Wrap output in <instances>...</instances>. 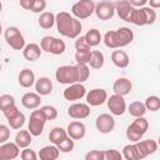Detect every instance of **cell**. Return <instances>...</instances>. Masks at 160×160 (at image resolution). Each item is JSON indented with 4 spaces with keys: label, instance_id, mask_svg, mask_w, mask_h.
Listing matches in <instances>:
<instances>
[{
    "label": "cell",
    "instance_id": "cell-1",
    "mask_svg": "<svg viewBox=\"0 0 160 160\" xmlns=\"http://www.w3.org/2000/svg\"><path fill=\"white\" fill-rule=\"evenodd\" d=\"M55 24H56L58 32L70 39H76L80 35L82 29L81 21L71 16L66 11H60L59 14L55 15Z\"/></svg>",
    "mask_w": 160,
    "mask_h": 160
},
{
    "label": "cell",
    "instance_id": "cell-2",
    "mask_svg": "<svg viewBox=\"0 0 160 160\" xmlns=\"http://www.w3.org/2000/svg\"><path fill=\"white\" fill-rule=\"evenodd\" d=\"M132 39H134V32L129 28L122 26L118 30L108 31L104 35V44L106 48L119 49L129 45L132 41Z\"/></svg>",
    "mask_w": 160,
    "mask_h": 160
},
{
    "label": "cell",
    "instance_id": "cell-3",
    "mask_svg": "<svg viewBox=\"0 0 160 160\" xmlns=\"http://www.w3.org/2000/svg\"><path fill=\"white\" fill-rule=\"evenodd\" d=\"M149 129V122L144 116H139L136 118L126 129V138L132 141L136 142L139 140H141V138L145 135V132Z\"/></svg>",
    "mask_w": 160,
    "mask_h": 160
},
{
    "label": "cell",
    "instance_id": "cell-4",
    "mask_svg": "<svg viewBox=\"0 0 160 160\" xmlns=\"http://www.w3.org/2000/svg\"><path fill=\"white\" fill-rule=\"evenodd\" d=\"M132 146H134L135 160H141V159L154 154L158 150V144L152 139H148V140H142V141L139 140V141L134 142Z\"/></svg>",
    "mask_w": 160,
    "mask_h": 160
},
{
    "label": "cell",
    "instance_id": "cell-5",
    "mask_svg": "<svg viewBox=\"0 0 160 160\" xmlns=\"http://www.w3.org/2000/svg\"><path fill=\"white\" fill-rule=\"evenodd\" d=\"M94 10L95 2L92 0H79L71 6V14L79 20L88 19L94 14Z\"/></svg>",
    "mask_w": 160,
    "mask_h": 160
},
{
    "label": "cell",
    "instance_id": "cell-6",
    "mask_svg": "<svg viewBox=\"0 0 160 160\" xmlns=\"http://www.w3.org/2000/svg\"><path fill=\"white\" fill-rule=\"evenodd\" d=\"M46 118L44 115V112L41 111V109L39 110H32V112L30 114V120H29V131L32 136H39L42 134L45 122H46Z\"/></svg>",
    "mask_w": 160,
    "mask_h": 160
},
{
    "label": "cell",
    "instance_id": "cell-7",
    "mask_svg": "<svg viewBox=\"0 0 160 160\" xmlns=\"http://www.w3.org/2000/svg\"><path fill=\"white\" fill-rule=\"evenodd\" d=\"M5 40L10 48L14 50H22L25 46V40L21 31L16 26H9L5 30Z\"/></svg>",
    "mask_w": 160,
    "mask_h": 160
},
{
    "label": "cell",
    "instance_id": "cell-8",
    "mask_svg": "<svg viewBox=\"0 0 160 160\" xmlns=\"http://www.w3.org/2000/svg\"><path fill=\"white\" fill-rule=\"evenodd\" d=\"M55 78L60 84H74L78 82V74H76V68L75 65H64L58 68L55 72Z\"/></svg>",
    "mask_w": 160,
    "mask_h": 160
},
{
    "label": "cell",
    "instance_id": "cell-9",
    "mask_svg": "<svg viewBox=\"0 0 160 160\" xmlns=\"http://www.w3.org/2000/svg\"><path fill=\"white\" fill-rule=\"evenodd\" d=\"M106 102H108V109L115 116H120L126 111V102L124 100V96L121 95L114 94L106 99Z\"/></svg>",
    "mask_w": 160,
    "mask_h": 160
},
{
    "label": "cell",
    "instance_id": "cell-10",
    "mask_svg": "<svg viewBox=\"0 0 160 160\" xmlns=\"http://www.w3.org/2000/svg\"><path fill=\"white\" fill-rule=\"evenodd\" d=\"M86 94V89L82 85V82H74L70 84L65 90H64V99L69 101H76L84 98Z\"/></svg>",
    "mask_w": 160,
    "mask_h": 160
},
{
    "label": "cell",
    "instance_id": "cell-11",
    "mask_svg": "<svg viewBox=\"0 0 160 160\" xmlns=\"http://www.w3.org/2000/svg\"><path fill=\"white\" fill-rule=\"evenodd\" d=\"M95 126L101 134H109L115 128V120L110 114H101L96 118Z\"/></svg>",
    "mask_w": 160,
    "mask_h": 160
},
{
    "label": "cell",
    "instance_id": "cell-12",
    "mask_svg": "<svg viewBox=\"0 0 160 160\" xmlns=\"http://www.w3.org/2000/svg\"><path fill=\"white\" fill-rule=\"evenodd\" d=\"M86 95V104L90 106H99L102 105L108 99V92L104 89H91Z\"/></svg>",
    "mask_w": 160,
    "mask_h": 160
},
{
    "label": "cell",
    "instance_id": "cell-13",
    "mask_svg": "<svg viewBox=\"0 0 160 160\" xmlns=\"http://www.w3.org/2000/svg\"><path fill=\"white\" fill-rule=\"evenodd\" d=\"M94 12L100 20H110L115 14V6L110 1H101L95 5Z\"/></svg>",
    "mask_w": 160,
    "mask_h": 160
},
{
    "label": "cell",
    "instance_id": "cell-14",
    "mask_svg": "<svg viewBox=\"0 0 160 160\" xmlns=\"http://www.w3.org/2000/svg\"><path fill=\"white\" fill-rule=\"evenodd\" d=\"M68 115L72 119H86L90 115V108L88 104L84 102H75L69 106Z\"/></svg>",
    "mask_w": 160,
    "mask_h": 160
},
{
    "label": "cell",
    "instance_id": "cell-15",
    "mask_svg": "<svg viewBox=\"0 0 160 160\" xmlns=\"http://www.w3.org/2000/svg\"><path fill=\"white\" fill-rule=\"evenodd\" d=\"M20 148L15 142H4L0 145V160H14L19 156Z\"/></svg>",
    "mask_w": 160,
    "mask_h": 160
},
{
    "label": "cell",
    "instance_id": "cell-16",
    "mask_svg": "<svg viewBox=\"0 0 160 160\" xmlns=\"http://www.w3.org/2000/svg\"><path fill=\"white\" fill-rule=\"evenodd\" d=\"M66 134L74 140H81L86 134V126L81 121H71L66 128Z\"/></svg>",
    "mask_w": 160,
    "mask_h": 160
},
{
    "label": "cell",
    "instance_id": "cell-17",
    "mask_svg": "<svg viewBox=\"0 0 160 160\" xmlns=\"http://www.w3.org/2000/svg\"><path fill=\"white\" fill-rule=\"evenodd\" d=\"M134 9L135 8L128 0H121L115 5V11L118 12L119 18L122 19L124 21H128V22H130V20H131V15H132Z\"/></svg>",
    "mask_w": 160,
    "mask_h": 160
},
{
    "label": "cell",
    "instance_id": "cell-18",
    "mask_svg": "<svg viewBox=\"0 0 160 160\" xmlns=\"http://www.w3.org/2000/svg\"><path fill=\"white\" fill-rule=\"evenodd\" d=\"M41 48L40 45L35 44V42H31V44H28L24 46L22 49V56L25 60L28 61H36L40 56H41Z\"/></svg>",
    "mask_w": 160,
    "mask_h": 160
},
{
    "label": "cell",
    "instance_id": "cell-19",
    "mask_svg": "<svg viewBox=\"0 0 160 160\" xmlns=\"http://www.w3.org/2000/svg\"><path fill=\"white\" fill-rule=\"evenodd\" d=\"M132 89V84L129 79L126 78H119L115 80L114 85H112V90L115 94L118 95H121V96H125L128 95Z\"/></svg>",
    "mask_w": 160,
    "mask_h": 160
},
{
    "label": "cell",
    "instance_id": "cell-20",
    "mask_svg": "<svg viewBox=\"0 0 160 160\" xmlns=\"http://www.w3.org/2000/svg\"><path fill=\"white\" fill-rule=\"evenodd\" d=\"M21 104L24 108H26L29 110H34V109H38L40 106L41 98L38 92H26L21 98Z\"/></svg>",
    "mask_w": 160,
    "mask_h": 160
},
{
    "label": "cell",
    "instance_id": "cell-21",
    "mask_svg": "<svg viewBox=\"0 0 160 160\" xmlns=\"http://www.w3.org/2000/svg\"><path fill=\"white\" fill-rule=\"evenodd\" d=\"M35 90L40 96H45V95L51 94V91H52L51 80L49 78H46V76H42V78L38 79L35 81Z\"/></svg>",
    "mask_w": 160,
    "mask_h": 160
},
{
    "label": "cell",
    "instance_id": "cell-22",
    "mask_svg": "<svg viewBox=\"0 0 160 160\" xmlns=\"http://www.w3.org/2000/svg\"><path fill=\"white\" fill-rule=\"evenodd\" d=\"M18 81H19L20 86H22V88H26V89L31 88L35 84V74H34V71L30 70V69H22L19 72Z\"/></svg>",
    "mask_w": 160,
    "mask_h": 160
},
{
    "label": "cell",
    "instance_id": "cell-23",
    "mask_svg": "<svg viewBox=\"0 0 160 160\" xmlns=\"http://www.w3.org/2000/svg\"><path fill=\"white\" fill-rule=\"evenodd\" d=\"M111 61L112 64L116 66V68H120V69H124L129 65V55L122 51V50H114L111 52Z\"/></svg>",
    "mask_w": 160,
    "mask_h": 160
},
{
    "label": "cell",
    "instance_id": "cell-24",
    "mask_svg": "<svg viewBox=\"0 0 160 160\" xmlns=\"http://www.w3.org/2000/svg\"><path fill=\"white\" fill-rule=\"evenodd\" d=\"M59 149L56 145H48V146H44L40 151H39V158L41 160H56L59 158Z\"/></svg>",
    "mask_w": 160,
    "mask_h": 160
},
{
    "label": "cell",
    "instance_id": "cell-25",
    "mask_svg": "<svg viewBox=\"0 0 160 160\" xmlns=\"http://www.w3.org/2000/svg\"><path fill=\"white\" fill-rule=\"evenodd\" d=\"M31 141H32V135L30 134L29 130H20L15 136V144L21 149L28 148L31 144Z\"/></svg>",
    "mask_w": 160,
    "mask_h": 160
},
{
    "label": "cell",
    "instance_id": "cell-26",
    "mask_svg": "<svg viewBox=\"0 0 160 160\" xmlns=\"http://www.w3.org/2000/svg\"><path fill=\"white\" fill-rule=\"evenodd\" d=\"M38 22L40 25V28L48 30V29H51L55 24V15L50 11H45V12H41V15L39 16L38 19Z\"/></svg>",
    "mask_w": 160,
    "mask_h": 160
},
{
    "label": "cell",
    "instance_id": "cell-27",
    "mask_svg": "<svg viewBox=\"0 0 160 160\" xmlns=\"http://www.w3.org/2000/svg\"><path fill=\"white\" fill-rule=\"evenodd\" d=\"M104 62H105L104 54L100 50H92L91 56H90V61H89L90 68L91 69H101L104 66Z\"/></svg>",
    "mask_w": 160,
    "mask_h": 160
},
{
    "label": "cell",
    "instance_id": "cell-28",
    "mask_svg": "<svg viewBox=\"0 0 160 160\" xmlns=\"http://www.w3.org/2000/svg\"><path fill=\"white\" fill-rule=\"evenodd\" d=\"M66 136H68L66 130H64L62 128H54L49 132V140L54 145H58L59 142H61Z\"/></svg>",
    "mask_w": 160,
    "mask_h": 160
},
{
    "label": "cell",
    "instance_id": "cell-29",
    "mask_svg": "<svg viewBox=\"0 0 160 160\" xmlns=\"http://www.w3.org/2000/svg\"><path fill=\"white\" fill-rule=\"evenodd\" d=\"M84 38H85V40H86V42L89 44L90 48L98 46L100 44V41H101V34H100V31L98 29H90L84 35Z\"/></svg>",
    "mask_w": 160,
    "mask_h": 160
},
{
    "label": "cell",
    "instance_id": "cell-30",
    "mask_svg": "<svg viewBox=\"0 0 160 160\" xmlns=\"http://www.w3.org/2000/svg\"><path fill=\"white\" fill-rule=\"evenodd\" d=\"M128 111L130 115H132L134 118H139V116H144L146 112V108L144 105V102L141 101H132L129 106H128Z\"/></svg>",
    "mask_w": 160,
    "mask_h": 160
},
{
    "label": "cell",
    "instance_id": "cell-31",
    "mask_svg": "<svg viewBox=\"0 0 160 160\" xmlns=\"http://www.w3.org/2000/svg\"><path fill=\"white\" fill-rule=\"evenodd\" d=\"M130 22L138 25V26H144V25H148L146 24V15H145V11L142 8H135L134 11H132V15H131V20Z\"/></svg>",
    "mask_w": 160,
    "mask_h": 160
},
{
    "label": "cell",
    "instance_id": "cell-32",
    "mask_svg": "<svg viewBox=\"0 0 160 160\" xmlns=\"http://www.w3.org/2000/svg\"><path fill=\"white\" fill-rule=\"evenodd\" d=\"M65 49H66V45H65L64 40L58 39V38H52L51 44H50V48H49V51H48V52L54 54V55H61V54H64Z\"/></svg>",
    "mask_w": 160,
    "mask_h": 160
},
{
    "label": "cell",
    "instance_id": "cell-33",
    "mask_svg": "<svg viewBox=\"0 0 160 160\" xmlns=\"http://www.w3.org/2000/svg\"><path fill=\"white\" fill-rule=\"evenodd\" d=\"M8 122H9L11 129H15V130L21 129L24 126V124H25V115L21 111H19L16 115H14L12 118L8 119Z\"/></svg>",
    "mask_w": 160,
    "mask_h": 160
},
{
    "label": "cell",
    "instance_id": "cell-34",
    "mask_svg": "<svg viewBox=\"0 0 160 160\" xmlns=\"http://www.w3.org/2000/svg\"><path fill=\"white\" fill-rule=\"evenodd\" d=\"M76 74H78V82H84L88 80L90 75V69L88 64H76Z\"/></svg>",
    "mask_w": 160,
    "mask_h": 160
},
{
    "label": "cell",
    "instance_id": "cell-35",
    "mask_svg": "<svg viewBox=\"0 0 160 160\" xmlns=\"http://www.w3.org/2000/svg\"><path fill=\"white\" fill-rule=\"evenodd\" d=\"M146 110H150V111H158L160 109V99L155 95H151L149 98H146L145 102H144Z\"/></svg>",
    "mask_w": 160,
    "mask_h": 160
},
{
    "label": "cell",
    "instance_id": "cell-36",
    "mask_svg": "<svg viewBox=\"0 0 160 160\" xmlns=\"http://www.w3.org/2000/svg\"><path fill=\"white\" fill-rule=\"evenodd\" d=\"M74 139H71L69 135L61 141V142H59L56 146H58V149H59V151H61V152H71L72 151V149H74Z\"/></svg>",
    "mask_w": 160,
    "mask_h": 160
},
{
    "label": "cell",
    "instance_id": "cell-37",
    "mask_svg": "<svg viewBox=\"0 0 160 160\" xmlns=\"http://www.w3.org/2000/svg\"><path fill=\"white\" fill-rule=\"evenodd\" d=\"M91 56V50H76L75 52V60L78 64H89Z\"/></svg>",
    "mask_w": 160,
    "mask_h": 160
},
{
    "label": "cell",
    "instance_id": "cell-38",
    "mask_svg": "<svg viewBox=\"0 0 160 160\" xmlns=\"http://www.w3.org/2000/svg\"><path fill=\"white\" fill-rule=\"evenodd\" d=\"M15 104V99L12 95H9V94H4L0 96V110L4 111L6 110L9 106L14 105Z\"/></svg>",
    "mask_w": 160,
    "mask_h": 160
},
{
    "label": "cell",
    "instance_id": "cell-39",
    "mask_svg": "<svg viewBox=\"0 0 160 160\" xmlns=\"http://www.w3.org/2000/svg\"><path fill=\"white\" fill-rule=\"evenodd\" d=\"M40 109H41V111L44 112L46 120H54V119H56V116H58V110H56V108H54V106H51V105H45V106H42V108H40Z\"/></svg>",
    "mask_w": 160,
    "mask_h": 160
},
{
    "label": "cell",
    "instance_id": "cell-40",
    "mask_svg": "<svg viewBox=\"0 0 160 160\" xmlns=\"http://www.w3.org/2000/svg\"><path fill=\"white\" fill-rule=\"evenodd\" d=\"M121 159H122V154H120V151L115 149L104 151V160H121Z\"/></svg>",
    "mask_w": 160,
    "mask_h": 160
},
{
    "label": "cell",
    "instance_id": "cell-41",
    "mask_svg": "<svg viewBox=\"0 0 160 160\" xmlns=\"http://www.w3.org/2000/svg\"><path fill=\"white\" fill-rule=\"evenodd\" d=\"M142 9H144L145 15H146V24L148 25L154 24L155 20H156V12H155V10L151 9V8H148V6H142Z\"/></svg>",
    "mask_w": 160,
    "mask_h": 160
},
{
    "label": "cell",
    "instance_id": "cell-42",
    "mask_svg": "<svg viewBox=\"0 0 160 160\" xmlns=\"http://www.w3.org/2000/svg\"><path fill=\"white\" fill-rule=\"evenodd\" d=\"M20 158L22 160H36L38 155H36V152L34 150L29 149V146H28V148H24V150L20 152Z\"/></svg>",
    "mask_w": 160,
    "mask_h": 160
},
{
    "label": "cell",
    "instance_id": "cell-43",
    "mask_svg": "<svg viewBox=\"0 0 160 160\" xmlns=\"http://www.w3.org/2000/svg\"><path fill=\"white\" fill-rule=\"evenodd\" d=\"M86 160H104V151L101 150H91L85 155Z\"/></svg>",
    "mask_w": 160,
    "mask_h": 160
},
{
    "label": "cell",
    "instance_id": "cell-44",
    "mask_svg": "<svg viewBox=\"0 0 160 160\" xmlns=\"http://www.w3.org/2000/svg\"><path fill=\"white\" fill-rule=\"evenodd\" d=\"M46 8V1L45 0H34L32 1V6H31V11L32 12H42Z\"/></svg>",
    "mask_w": 160,
    "mask_h": 160
},
{
    "label": "cell",
    "instance_id": "cell-45",
    "mask_svg": "<svg viewBox=\"0 0 160 160\" xmlns=\"http://www.w3.org/2000/svg\"><path fill=\"white\" fill-rule=\"evenodd\" d=\"M9 139H10V129L9 126L1 124L0 125V144L6 142Z\"/></svg>",
    "mask_w": 160,
    "mask_h": 160
},
{
    "label": "cell",
    "instance_id": "cell-46",
    "mask_svg": "<svg viewBox=\"0 0 160 160\" xmlns=\"http://www.w3.org/2000/svg\"><path fill=\"white\" fill-rule=\"evenodd\" d=\"M75 49L76 50H89L90 49V46L86 42L84 36H78L76 38V40H75Z\"/></svg>",
    "mask_w": 160,
    "mask_h": 160
},
{
    "label": "cell",
    "instance_id": "cell-47",
    "mask_svg": "<svg viewBox=\"0 0 160 160\" xmlns=\"http://www.w3.org/2000/svg\"><path fill=\"white\" fill-rule=\"evenodd\" d=\"M54 36H44L40 41V48L42 51H49V48H50V44H51V40H52Z\"/></svg>",
    "mask_w": 160,
    "mask_h": 160
},
{
    "label": "cell",
    "instance_id": "cell-48",
    "mask_svg": "<svg viewBox=\"0 0 160 160\" xmlns=\"http://www.w3.org/2000/svg\"><path fill=\"white\" fill-rule=\"evenodd\" d=\"M19 111H20V110H19V109H18V106L14 104V105L9 106L6 110H4L2 112H4V115H5V118H6V119H10V118H12L14 115H16Z\"/></svg>",
    "mask_w": 160,
    "mask_h": 160
},
{
    "label": "cell",
    "instance_id": "cell-49",
    "mask_svg": "<svg viewBox=\"0 0 160 160\" xmlns=\"http://www.w3.org/2000/svg\"><path fill=\"white\" fill-rule=\"evenodd\" d=\"M134 8H142L146 2H148V0H128Z\"/></svg>",
    "mask_w": 160,
    "mask_h": 160
},
{
    "label": "cell",
    "instance_id": "cell-50",
    "mask_svg": "<svg viewBox=\"0 0 160 160\" xmlns=\"http://www.w3.org/2000/svg\"><path fill=\"white\" fill-rule=\"evenodd\" d=\"M32 1L34 0H20V6L25 10H30L32 6Z\"/></svg>",
    "mask_w": 160,
    "mask_h": 160
},
{
    "label": "cell",
    "instance_id": "cell-51",
    "mask_svg": "<svg viewBox=\"0 0 160 160\" xmlns=\"http://www.w3.org/2000/svg\"><path fill=\"white\" fill-rule=\"evenodd\" d=\"M150 2L151 9H159L160 8V0H148Z\"/></svg>",
    "mask_w": 160,
    "mask_h": 160
},
{
    "label": "cell",
    "instance_id": "cell-52",
    "mask_svg": "<svg viewBox=\"0 0 160 160\" xmlns=\"http://www.w3.org/2000/svg\"><path fill=\"white\" fill-rule=\"evenodd\" d=\"M1 9H2V4H1V0H0V11H1Z\"/></svg>",
    "mask_w": 160,
    "mask_h": 160
},
{
    "label": "cell",
    "instance_id": "cell-53",
    "mask_svg": "<svg viewBox=\"0 0 160 160\" xmlns=\"http://www.w3.org/2000/svg\"><path fill=\"white\" fill-rule=\"evenodd\" d=\"M0 35H1V21H0Z\"/></svg>",
    "mask_w": 160,
    "mask_h": 160
},
{
    "label": "cell",
    "instance_id": "cell-54",
    "mask_svg": "<svg viewBox=\"0 0 160 160\" xmlns=\"http://www.w3.org/2000/svg\"><path fill=\"white\" fill-rule=\"evenodd\" d=\"M0 70H1V65H0Z\"/></svg>",
    "mask_w": 160,
    "mask_h": 160
},
{
    "label": "cell",
    "instance_id": "cell-55",
    "mask_svg": "<svg viewBox=\"0 0 160 160\" xmlns=\"http://www.w3.org/2000/svg\"><path fill=\"white\" fill-rule=\"evenodd\" d=\"M0 50H1V49H0Z\"/></svg>",
    "mask_w": 160,
    "mask_h": 160
}]
</instances>
